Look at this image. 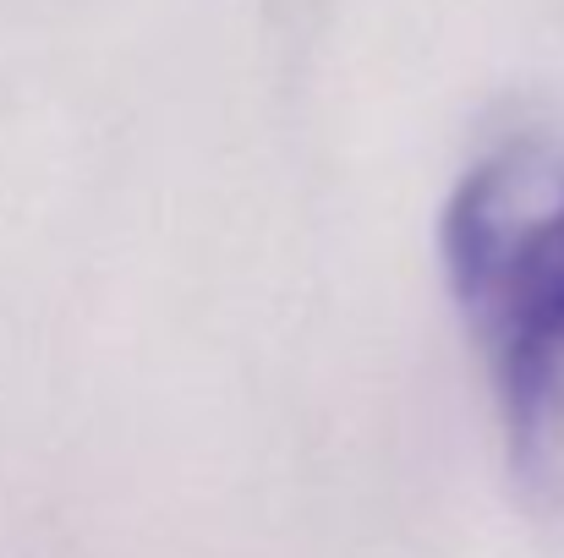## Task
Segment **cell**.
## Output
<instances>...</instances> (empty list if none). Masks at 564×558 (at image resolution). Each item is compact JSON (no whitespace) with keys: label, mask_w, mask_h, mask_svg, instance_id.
<instances>
[{"label":"cell","mask_w":564,"mask_h":558,"mask_svg":"<svg viewBox=\"0 0 564 558\" xmlns=\"http://www.w3.org/2000/svg\"><path fill=\"white\" fill-rule=\"evenodd\" d=\"M444 263L482 351L564 307V149L554 138L499 143L444 214Z\"/></svg>","instance_id":"1"},{"label":"cell","mask_w":564,"mask_h":558,"mask_svg":"<svg viewBox=\"0 0 564 558\" xmlns=\"http://www.w3.org/2000/svg\"><path fill=\"white\" fill-rule=\"evenodd\" d=\"M505 416V460L521 504L564 532V307L488 351Z\"/></svg>","instance_id":"2"}]
</instances>
